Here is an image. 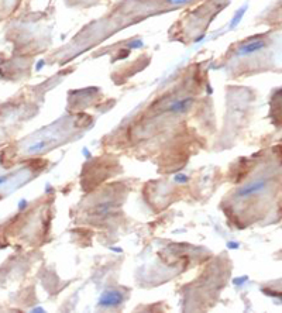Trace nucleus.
<instances>
[{"label":"nucleus","instance_id":"obj_1","mask_svg":"<svg viewBox=\"0 0 282 313\" xmlns=\"http://www.w3.org/2000/svg\"><path fill=\"white\" fill-rule=\"evenodd\" d=\"M267 185H268V181H267V179L251 181V182H248L247 185H244V186H243L241 189L237 192V196H240V197H248V196H251V195H255V193L264 190L267 188Z\"/></svg>","mask_w":282,"mask_h":313},{"label":"nucleus","instance_id":"obj_2","mask_svg":"<svg viewBox=\"0 0 282 313\" xmlns=\"http://www.w3.org/2000/svg\"><path fill=\"white\" fill-rule=\"evenodd\" d=\"M265 41L261 38H255V40H250L247 43L241 44L237 51V55H251L254 52H258L262 48H265Z\"/></svg>","mask_w":282,"mask_h":313},{"label":"nucleus","instance_id":"obj_3","mask_svg":"<svg viewBox=\"0 0 282 313\" xmlns=\"http://www.w3.org/2000/svg\"><path fill=\"white\" fill-rule=\"evenodd\" d=\"M123 302V295L117 291H107L99 298L100 306H117Z\"/></svg>","mask_w":282,"mask_h":313},{"label":"nucleus","instance_id":"obj_4","mask_svg":"<svg viewBox=\"0 0 282 313\" xmlns=\"http://www.w3.org/2000/svg\"><path fill=\"white\" fill-rule=\"evenodd\" d=\"M193 103V99L192 97H188V99H181V100H176V102H172L169 104L168 110L172 112V113H181V112H185L190 104Z\"/></svg>","mask_w":282,"mask_h":313},{"label":"nucleus","instance_id":"obj_5","mask_svg":"<svg viewBox=\"0 0 282 313\" xmlns=\"http://www.w3.org/2000/svg\"><path fill=\"white\" fill-rule=\"evenodd\" d=\"M246 9H247V6H244V7H243V9H240V10L237 11V13H236V16L233 17V20L230 21V26H229V28H230V30H233V28H234V27H236L237 24L240 23V20H241V18H243V16H244V13H246Z\"/></svg>","mask_w":282,"mask_h":313},{"label":"nucleus","instance_id":"obj_6","mask_svg":"<svg viewBox=\"0 0 282 313\" xmlns=\"http://www.w3.org/2000/svg\"><path fill=\"white\" fill-rule=\"evenodd\" d=\"M169 4H175V6H181V4L183 3H188V2H190V0H166Z\"/></svg>","mask_w":282,"mask_h":313},{"label":"nucleus","instance_id":"obj_7","mask_svg":"<svg viewBox=\"0 0 282 313\" xmlns=\"http://www.w3.org/2000/svg\"><path fill=\"white\" fill-rule=\"evenodd\" d=\"M175 181H176V182H179V183H183V182H186V181H188V177H186V175H182V173H179V175H175Z\"/></svg>","mask_w":282,"mask_h":313},{"label":"nucleus","instance_id":"obj_8","mask_svg":"<svg viewBox=\"0 0 282 313\" xmlns=\"http://www.w3.org/2000/svg\"><path fill=\"white\" fill-rule=\"evenodd\" d=\"M227 247H229V248H233V250H236V248H239V243H229L227 244Z\"/></svg>","mask_w":282,"mask_h":313},{"label":"nucleus","instance_id":"obj_9","mask_svg":"<svg viewBox=\"0 0 282 313\" xmlns=\"http://www.w3.org/2000/svg\"><path fill=\"white\" fill-rule=\"evenodd\" d=\"M7 179H9L7 177H0V186H3V185H6Z\"/></svg>","mask_w":282,"mask_h":313},{"label":"nucleus","instance_id":"obj_10","mask_svg":"<svg viewBox=\"0 0 282 313\" xmlns=\"http://www.w3.org/2000/svg\"><path fill=\"white\" fill-rule=\"evenodd\" d=\"M26 206H27V202H26V200H24V199H23V200H20V205H18V209H20V210H23V209H24V207H26Z\"/></svg>","mask_w":282,"mask_h":313},{"label":"nucleus","instance_id":"obj_11","mask_svg":"<svg viewBox=\"0 0 282 313\" xmlns=\"http://www.w3.org/2000/svg\"><path fill=\"white\" fill-rule=\"evenodd\" d=\"M44 65V61H41V62H38V65H37V68H38V69H41V67H43Z\"/></svg>","mask_w":282,"mask_h":313},{"label":"nucleus","instance_id":"obj_12","mask_svg":"<svg viewBox=\"0 0 282 313\" xmlns=\"http://www.w3.org/2000/svg\"><path fill=\"white\" fill-rule=\"evenodd\" d=\"M33 312H43V309H41V307H35Z\"/></svg>","mask_w":282,"mask_h":313}]
</instances>
